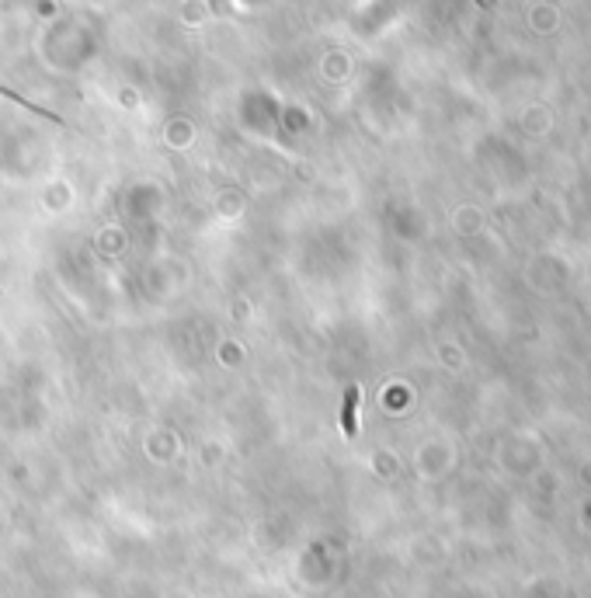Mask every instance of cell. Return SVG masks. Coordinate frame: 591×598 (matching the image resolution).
Masks as SVG:
<instances>
[{
    "label": "cell",
    "mask_w": 591,
    "mask_h": 598,
    "mask_svg": "<svg viewBox=\"0 0 591 598\" xmlns=\"http://www.w3.org/2000/svg\"><path fill=\"white\" fill-rule=\"evenodd\" d=\"M355 400H359V390H355V386H348V393H345V411H341V425H345V435H348V439L355 435Z\"/></svg>",
    "instance_id": "1"
}]
</instances>
